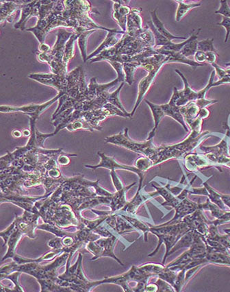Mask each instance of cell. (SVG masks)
Masks as SVG:
<instances>
[{
	"label": "cell",
	"instance_id": "cell-31",
	"mask_svg": "<svg viewBox=\"0 0 230 292\" xmlns=\"http://www.w3.org/2000/svg\"><path fill=\"white\" fill-rule=\"evenodd\" d=\"M196 230H191L187 234H184L178 242L172 248V250L169 253V256L172 254L173 253L176 252L177 250H180V248H190L194 242L195 236H196Z\"/></svg>",
	"mask_w": 230,
	"mask_h": 292
},
{
	"label": "cell",
	"instance_id": "cell-2",
	"mask_svg": "<svg viewBox=\"0 0 230 292\" xmlns=\"http://www.w3.org/2000/svg\"><path fill=\"white\" fill-rule=\"evenodd\" d=\"M39 218L38 214L24 210L23 215L19 217L16 216L10 226L1 231L0 236L4 242L3 246H8V251L1 260L2 262L7 258L13 260L16 255V247L23 236H27L32 240L37 238L34 231L37 228Z\"/></svg>",
	"mask_w": 230,
	"mask_h": 292
},
{
	"label": "cell",
	"instance_id": "cell-33",
	"mask_svg": "<svg viewBox=\"0 0 230 292\" xmlns=\"http://www.w3.org/2000/svg\"><path fill=\"white\" fill-rule=\"evenodd\" d=\"M117 214V221H116L115 226L114 227L113 230L118 234L122 236L123 234L137 231L122 216L117 214Z\"/></svg>",
	"mask_w": 230,
	"mask_h": 292
},
{
	"label": "cell",
	"instance_id": "cell-40",
	"mask_svg": "<svg viewBox=\"0 0 230 292\" xmlns=\"http://www.w3.org/2000/svg\"><path fill=\"white\" fill-rule=\"evenodd\" d=\"M139 266L143 271L157 277L158 275L165 269V266H164V264L150 263Z\"/></svg>",
	"mask_w": 230,
	"mask_h": 292
},
{
	"label": "cell",
	"instance_id": "cell-28",
	"mask_svg": "<svg viewBox=\"0 0 230 292\" xmlns=\"http://www.w3.org/2000/svg\"><path fill=\"white\" fill-rule=\"evenodd\" d=\"M116 214H119L122 216L124 219H126L137 231H141L142 232L143 236H144V239L145 242H147V234L150 232V226L148 224H145L139 220V218H134L133 216L128 215V214H123V212H116Z\"/></svg>",
	"mask_w": 230,
	"mask_h": 292
},
{
	"label": "cell",
	"instance_id": "cell-34",
	"mask_svg": "<svg viewBox=\"0 0 230 292\" xmlns=\"http://www.w3.org/2000/svg\"><path fill=\"white\" fill-rule=\"evenodd\" d=\"M123 72H124L125 76H126L125 82L131 86L134 83V72H135L137 68H141V64L137 60H132V62H125L123 64Z\"/></svg>",
	"mask_w": 230,
	"mask_h": 292
},
{
	"label": "cell",
	"instance_id": "cell-56",
	"mask_svg": "<svg viewBox=\"0 0 230 292\" xmlns=\"http://www.w3.org/2000/svg\"><path fill=\"white\" fill-rule=\"evenodd\" d=\"M12 136H14V138H20L23 136V133H22V131L21 130H12Z\"/></svg>",
	"mask_w": 230,
	"mask_h": 292
},
{
	"label": "cell",
	"instance_id": "cell-4",
	"mask_svg": "<svg viewBox=\"0 0 230 292\" xmlns=\"http://www.w3.org/2000/svg\"><path fill=\"white\" fill-rule=\"evenodd\" d=\"M150 226V232L157 236L158 244L155 250L153 251L148 255L149 258L155 256L157 254L160 248L163 244H165L166 247V252L164 256L163 264L166 262L167 258L169 256V253L172 250V248L176 244L178 240L182 238L184 234H187L191 229L188 226L185 222L181 221L179 223L174 224L158 225V226H152L148 224Z\"/></svg>",
	"mask_w": 230,
	"mask_h": 292
},
{
	"label": "cell",
	"instance_id": "cell-23",
	"mask_svg": "<svg viewBox=\"0 0 230 292\" xmlns=\"http://www.w3.org/2000/svg\"><path fill=\"white\" fill-rule=\"evenodd\" d=\"M230 136V130H228L227 134L225 138H223L222 141L218 145L211 146V147H205V146H200V150L205 153H209L213 156L219 157L222 156H230L229 146H228V138Z\"/></svg>",
	"mask_w": 230,
	"mask_h": 292
},
{
	"label": "cell",
	"instance_id": "cell-10",
	"mask_svg": "<svg viewBox=\"0 0 230 292\" xmlns=\"http://www.w3.org/2000/svg\"><path fill=\"white\" fill-rule=\"evenodd\" d=\"M169 62H170V57L161 54H156L154 56L140 59L139 64H141V68L146 70L148 72V75L139 82V94H138L137 102L134 107L133 110L130 112L132 117H133L138 107L144 98L145 94L150 90V86L155 79L158 72L164 64H169Z\"/></svg>",
	"mask_w": 230,
	"mask_h": 292
},
{
	"label": "cell",
	"instance_id": "cell-57",
	"mask_svg": "<svg viewBox=\"0 0 230 292\" xmlns=\"http://www.w3.org/2000/svg\"><path fill=\"white\" fill-rule=\"evenodd\" d=\"M22 133H23V136H26V138H29L32 134V130L31 129L25 128L24 130H22Z\"/></svg>",
	"mask_w": 230,
	"mask_h": 292
},
{
	"label": "cell",
	"instance_id": "cell-9",
	"mask_svg": "<svg viewBox=\"0 0 230 292\" xmlns=\"http://www.w3.org/2000/svg\"><path fill=\"white\" fill-rule=\"evenodd\" d=\"M104 141L106 143L121 146L138 154H143L152 160L154 167L156 166V162H158V146L154 144L153 138L146 140L144 142L134 141L129 136L128 128H124L123 132H119L115 136H108L105 138Z\"/></svg>",
	"mask_w": 230,
	"mask_h": 292
},
{
	"label": "cell",
	"instance_id": "cell-8",
	"mask_svg": "<svg viewBox=\"0 0 230 292\" xmlns=\"http://www.w3.org/2000/svg\"><path fill=\"white\" fill-rule=\"evenodd\" d=\"M64 1H56L50 14L43 19L38 20L34 27L26 29V30L32 32L40 44H44L46 36L51 30L60 26L70 28L69 20L64 16Z\"/></svg>",
	"mask_w": 230,
	"mask_h": 292
},
{
	"label": "cell",
	"instance_id": "cell-52",
	"mask_svg": "<svg viewBox=\"0 0 230 292\" xmlns=\"http://www.w3.org/2000/svg\"><path fill=\"white\" fill-rule=\"evenodd\" d=\"M217 56H218V54L215 52L206 53V62L211 64H214L216 62Z\"/></svg>",
	"mask_w": 230,
	"mask_h": 292
},
{
	"label": "cell",
	"instance_id": "cell-46",
	"mask_svg": "<svg viewBox=\"0 0 230 292\" xmlns=\"http://www.w3.org/2000/svg\"><path fill=\"white\" fill-rule=\"evenodd\" d=\"M155 282L158 286V292H175L174 288L169 282H165L163 279L158 278Z\"/></svg>",
	"mask_w": 230,
	"mask_h": 292
},
{
	"label": "cell",
	"instance_id": "cell-36",
	"mask_svg": "<svg viewBox=\"0 0 230 292\" xmlns=\"http://www.w3.org/2000/svg\"><path fill=\"white\" fill-rule=\"evenodd\" d=\"M204 186H205L206 190H207L208 192H209V195L208 197L210 200L212 202L214 203V204L217 205L222 210H228L227 206L223 202L222 198V194L218 193V192L215 191L214 188H212L211 186H209L207 184V182H204Z\"/></svg>",
	"mask_w": 230,
	"mask_h": 292
},
{
	"label": "cell",
	"instance_id": "cell-19",
	"mask_svg": "<svg viewBox=\"0 0 230 292\" xmlns=\"http://www.w3.org/2000/svg\"><path fill=\"white\" fill-rule=\"evenodd\" d=\"M32 1H1V24L7 21L12 23L15 18V12L19 9H22L23 6L30 3Z\"/></svg>",
	"mask_w": 230,
	"mask_h": 292
},
{
	"label": "cell",
	"instance_id": "cell-11",
	"mask_svg": "<svg viewBox=\"0 0 230 292\" xmlns=\"http://www.w3.org/2000/svg\"><path fill=\"white\" fill-rule=\"evenodd\" d=\"M83 72L82 66H79L66 76H59L52 73L31 74L27 77L41 84L52 86L59 92H64L66 94L68 90L78 84Z\"/></svg>",
	"mask_w": 230,
	"mask_h": 292
},
{
	"label": "cell",
	"instance_id": "cell-42",
	"mask_svg": "<svg viewBox=\"0 0 230 292\" xmlns=\"http://www.w3.org/2000/svg\"><path fill=\"white\" fill-rule=\"evenodd\" d=\"M176 277L177 272L172 270V269L169 268L165 266V269L158 275L157 278L163 279L165 282H169L174 288Z\"/></svg>",
	"mask_w": 230,
	"mask_h": 292
},
{
	"label": "cell",
	"instance_id": "cell-45",
	"mask_svg": "<svg viewBox=\"0 0 230 292\" xmlns=\"http://www.w3.org/2000/svg\"><path fill=\"white\" fill-rule=\"evenodd\" d=\"M220 9L215 11V14H220L225 18H230V7L226 0H221Z\"/></svg>",
	"mask_w": 230,
	"mask_h": 292
},
{
	"label": "cell",
	"instance_id": "cell-22",
	"mask_svg": "<svg viewBox=\"0 0 230 292\" xmlns=\"http://www.w3.org/2000/svg\"><path fill=\"white\" fill-rule=\"evenodd\" d=\"M123 34H125L126 32H123V31L117 30H115L113 32H108L107 36H106V38H105L102 44L95 50V51H94L89 56H88L87 62L92 58H95V56H97V55L105 50L109 49V48L114 47L123 36H123H119V35Z\"/></svg>",
	"mask_w": 230,
	"mask_h": 292
},
{
	"label": "cell",
	"instance_id": "cell-54",
	"mask_svg": "<svg viewBox=\"0 0 230 292\" xmlns=\"http://www.w3.org/2000/svg\"><path fill=\"white\" fill-rule=\"evenodd\" d=\"M158 286L156 282H154V284H147L146 288H145V292H158Z\"/></svg>",
	"mask_w": 230,
	"mask_h": 292
},
{
	"label": "cell",
	"instance_id": "cell-51",
	"mask_svg": "<svg viewBox=\"0 0 230 292\" xmlns=\"http://www.w3.org/2000/svg\"><path fill=\"white\" fill-rule=\"evenodd\" d=\"M195 62H198V64H204L206 62V53L202 51H198L194 55Z\"/></svg>",
	"mask_w": 230,
	"mask_h": 292
},
{
	"label": "cell",
	"instance_id": "cell-38",
	"mask_svg": "<svg viewBox=\"0 0 230 292\" xmlns=\"http://www.w3.org/2000/svg\"><path fill=\"white\" fill-rule=\"evenodd\" d=\"M68 130L73 132V131L82 130H87L93 132L95 129L89 124V123L84 118H80V119L75 120L73 122L69 124V125L66 127Z\"/></svg>",
	"mask_w": 230,
	"mask_h": 292
},
{
	"label": "cell",
	"instance_id": "cell-25",
	"mask_svg": "<svg viewBox=\"0 0 230 292\" xmlns=\"http://www.w3.org/2000/svg\"><path fill=\"white\" fill-rule=\"evenodd\" d=\"M151 16H152V21L153 24H154V26H155L156 29L157 30L158 32L161 33L163 36L167 38V40L172 42L174 40H187V38H183V36H177L175 35L172 34V33L169 32L168 30L165 28V25H164L163 22L159 20L157 16V8L154 9V10L151 11L150 12Z\"/></svg>",
	"mask_w": 230,
	"mask_h": 292
},
{
	"label": "cell",
	"instance_id": "cell-1",
	"mask_svg": "<svg viewBox=\"0 0 230 292\" xmlns=\"http://www.w3.org/2000/svg\"><path fill=\"white\" fill-rule=\"evenodd\" d=\"M69 252H63L47 265H40L36 262H27L18 264L15 262L1 266L0 274H9L14 272L27 274L34 277L40 286V292H73L69 288L62 287L58 284V270L67 264Z\"/></svg>",
	"mask_w": 230,
	"mask_h": 292
},
{
	"label": "cell",
	"instance_id": "cell-15",
	"mask_svg": "<svg viewBox=\"0 0 230 292\" xmlns=\"http://www.w3.org/2000/svg\"><path fill=\"white\" fill-rule=\"evenodd\" d=\"M180 97H181L180 90H178L176 88H174V94H173L172 99L167 104L161 105V110L164 117L165 116H169V117L172 118L173 119L179 122L184 127L186 131L189 132V130L188 128L187 124H186L185 119H184L181 112H180L181 106H177L176 104L177 102L180 98Z\"/></svg>",
	"mask_w": 230,
	"mask_h": 292
},
{
	"label": "cell",
	"instance_id": "cell-53",
	"mask_svg": "<svg viewBox=\"0 0 230 292\" xmlns=\"http://www.w3.org/2000/svg\"><path fill=\"white\" fill-rule=\"evenodd\" d=\"M51 48L48 44L44 42V44H40L39 47H38V52L40 53H47L51 50Z\"/></svg>",
	"mask_w": 230,
	"mask_h": 292
},
{
	"label": "cell",
	"instance_id": "cell-50",
	"mask_svg": "<svg viewBox=\"0 0 230 292\" xmlns=\"http://www.w3.org/2000/svg\"><path fill=\"white\" fill-rule=\"evenodd\" d=\"M217 25L225 28L226 30L225 42H227L230 34V18L224 16V18H223L222 22H221V23L217 24Z\"/></svg>",
	"mask_w": 230,
	"mask_h": 292
},
{
	"label": "cell",
	"instance_id": "cell-30",
	"mask_svg": "<svg viewBox=\"0 0 230 292\" xmlns=\"http://www.w3.org/2000/svg\"><path fill=\"white\" fill-rule=\"evenodd\" d=\"M202 28H199L196 32H193V34L191 36V40L188 44H186L185 47L182 48V50L180 52L182 55L188 57L194 56L197 52H198V35L200 33Z\"/></svg>",
	"mask_w": 230,
	"mask_h": 292
},
{
	"label": "cell",
	"instance_id": "cell-14",
	"mask_svg": "<svg viewBox=\"0 0 230 292\" xmlns=\"http://www.w3.org/2000/svg\"><path fill=\"white\" fill-rule=\"evenodd\" d=\"M97 155L101 158L100 162H99V164H97L96 166L85 165L84 167L87 168V169L93 170L103 168L110 170V171L111 170H115L116 171V170H123L132 172L135 173L136 174H137L139 176V188H138V191L141 192L143 190V179H144V172L140 171L135 166H126L119 164V162H118L115 160V157L108 156L107 155L105 154L104 153L102 152H98Z\"/></svg>",
	"mask_w": 230,
	"mask_h": 292
},
{
	"label": "cell",
	"instance_id": "cell-26",
	"mask_svg": "<svg viewBox=\"0 0 230 292\" xmlns=\"http://www.w3.org/2000/svg\"><path fill=\"white\" fill-rule=\"evenodd\" d=\"M141 192L137 191L136 195L134 196L133 198L130 201H128L126 204L125 205L124 208L119 210V212H126V214L130 216L136 215L138 208L147 202L148 198H145L141 196Z\"/></svg>",
	"mask_w": 230,
	"mask_h": 292
},
{
	"label": "cell",
	"instance_id": "cell-39",
	"mask_svg": "<svg viewBox=\"0 0 230 292\" xmlns=\"http://www.w3.org/2000/svg\"><path fill=\"white\" fill-rule=\"evenodd\" d=\"M21 272H14L9 274H1V278L0 280H2L3 278L8 279L14 284V287L12 288V292H24L23 288L21 287L19 284V276Z\"/></svg>",
	"mask_w": 230,
	"mask_h": 292
},
{
	"label": "cell",
	"instance_id": "cell-47",
	"mask_svg": "<svg viewBox=\"0 0 230 292\" xmlns=\"http://www.w3.org/2000/svg\"><path fill=\"white\" fill-rule=\"evenodd\" d=\"M54 132H51L50 134H44V133H41L37 130L36 128V142H37L38 145L40 146V148H44V142L47 138H51V136H54Z\"/></svg>",
	"mask_w": 230,
	"mask_h": 292
},
{
	"label": "cell",
	"instance_id": "cell-37",
	"mask_svg": "<svg viewBox=\"0 0 230 292\" xmlns=\"http://www.w3.org/2000/svg\"><path fill=\"white\" fill-rule=\"evenodd\" d=\"M97 30H90L86 31V32H82L80 35L78 40V44L79 49H80L81 55H82V60L84 62H87V50H86V47H87V40L90 35L92 33L96 32Z\"/></svg>",
	"mask_w": 230,
	"mask_h": 292
},
{
	"label": "cell",
	"instance_id": "cell-58",
	"mask_svg": "<svg viewBox=\"0 0 230 292\" xmlns=\"http://www.w3.org/2000/svg\"><path fill=\"white\" fill-rule=\"evenodd\" d=\"M226 167L230 168V158L228 160V162H226L225 165Z\"/></svg>",
	"mask_w": 230,
	"mask_h": 292
},
{
	"label": "cell",
	"instance_id": "cell-24",
	"mask_svg": "<svg viewBox=\"0 0 230 292\" xmlns=\"http://www.w3.org/2000/svg\"><path fill=\"white\" fill-rule=\"evenodd\" d=\"M136 184H137V182H134V184L125 186L122 190H119V191H117L113 194V197H112V202L110 204V208H111L110 212H111L112 214H115V212H119V210H122L124 208L125 205L128 202V200L126 199V192L130 188H133Z\"/></svg>",
	"mask_w": 230,
	"mask_h": 292
},
{
	"label": "cell",
	"instance_id": "cell-17",
	"mask_svg": "<svg viewBox=\"0 0 230 292\" xmlns=\"http://www.w3.org/2000/svg\"><path fill=\"white\" fill-rule=\"evenodd\" d=\"M141 12H142V8H132L131 12L128 16L126 33L134 38H138L145 31V28H143Z\"/></svg>",
	"mask_w": 230,
	"mask_h": 292
},
{
	"label": "cell",
	"instance_id": "cell-29",
	"mask_svg": "<svg viewBox=\"0 0 230 292\" xmlns=\"http://www.w3.org/2000/svg\"><path fill=\"white\" fill-rule=\"evenodd\" d=\"M206 239L213 240V241L218 242L223 246L227 249H230V240L228 238V234L226 236H221L219 234L217 226L213 224H210L209 228V234L205 238Z\"/></svg>",
	"mask_w": 230,
	"mask_h": 292
},
{
	"label": "cell",
	"instance_id": "cell-21",
	"mask_svg": "<svg viewBox=\"0 0 230 292\" xmlns=\"http://www.w3.org/2000/svg\"><path fill=\"white\" fill-rule=\"evenodd\" d=\"M39 5L40 1H32L30 3L23 6L21 9V18H20L19 21L14 24V28L20 30L21 31L24 30L27 20L31 16L37 18Z\"/></svg>",
	"mask_w": 230,
	"mask_h": 292
},
{
	"label": "cell",
	"instance_id": "cell-55",
	"mask_svg": "<svg viewBox=\"0 0 230 292\" xmlns=\"http://www.w3.org/2000/svg\"><path fill=\"white\" fill-rule=\"evenodd\" d=\"M210 116V112L207 108H204L200 109V112H199L198 117L202 118V120L206 119V118H209Z\"/></svg>",
	"mask_w": 230,
	"mask_h": 292
},
{
	"label": "cell",
	"instance_id": "cell-48",
	"mask_svg": "<svg viewBox=\"0 0 230 292\" xmlns=\"http://www.w3.org/2000/svg\"><path fill=\"white\" fill-rule=\"evenodd\" d=\"M110 176H111L112 181H113L114 186H115L117 191L122 190V188H125V186H123L120 179H119V177L117 176L115 170H111V171H110Z\"/></svg>",
	"mask_w": 230,
	"mask_h": 292
},
{
	"label": "cell",
	"instance_id": "cell-43",
	"mask_svg": "<svg viewBox=\"0 0 230 292\" xmlns=\"http://www.w3.org/2000/svg\"><path fill=\"white\" fill-rule=\"evenodd\" d=\"M137 169H139L140 171L143 172H145L147 170L151 169L154 167V164L152 160L150 158H147L146 156L140 157L135 162V165H134Z\"/></svg>",
	"mask_w": 230,
	"mask_h": 292
},
{
	"label": "cell",
	"instance_id": "cell-41",
	"mask_svg": "<svg viewBox=\"0 0 230 292\" xmlns=\"http://www.w3.org/2000/svg\"><path fill=\"white\" fill-rule=\"evenodd\" d=\"M214 38H207V40H200L198 42V51L204 52H215L219 55L218 51L215 49L213 45Z\"/></svg>",
	"mask_w": 230,
	"mask_h": 292
},
{
	"label": "cell",
	"instance_id": "cell-44",
	"mask_svg": "<svg viewBox=\"0 0 230 292\" xmlns=\"http://www.w3.org/2000/svg\"><path fill=\"white\" fill-rule=\"evenodd\" d=\"M76 156L77 154H68V153L62 152L57 157V162H58L59 166H67L71 162L70 157Z\"/></svg>",
	"mask_w": 230,
	"mask_h": 292
},
{
	"label": "cell",
	"instance_id": "cell-6",
	"mask_svg": "<svg viewBox=\"0 0 230 292\" xmlns=\"http://www.w3.org/2000/svg\"><path fill=\"white\" fill-rule=\"evenodd\" d=\"M152 186L156 188V192L155 193L147 194L149 197H153L155 195L161 196L165 200V202L162 203V206H172L176 210V215H175L174 218L166 223L162 224L161 225H163V226L179 223L186 216L193 214V212L200 208H199L200 203L193 202L188 198L181 200L169 191L166 186H154V184H152Z\"/></svg>",
	"mask_w": 230,
	"mask_h": 292
},
{
	"label": "cell",
	"instance_id": "cell-20",
	"mask_svg": "<svg viewBox=\"0 0 230 292\" xmlns=\"http://www.w3.org/2000/svg\"><path fill=\"white\" fill-rule=\"evenodd\" d=\"M184 160L186 169L191 172L205 168L215 167L214 164L206 158L205 154L190 153L185 157Z\"/></svg>",
	"mask_w": 230,
	"mask_h": 292
},
{
	"label": "cell",
	"instance_id": "cell-49",
	"mask_svg": "<svg viewBox=\"0 0 230 292\" xmlns=\"http://www.w3.org/2000/svg\"><path fill=\"white\" fill-rule=\"evenodd\" d=\"M47 244L53 250H58V249H61L64 248L62 244V238H59V236H56L54 239L50 240Z\"/></svg>",
	"mask_w": 230,
	"mask_h": 292
},
{
	"label": "cell",
	"instance_id": "cell-32",
	"mask_svg": "<svg viewBox=\"0 0 230 292\" xmlns=\"http://www.w3.org/2000/svg\"><path fill=\"white\" fill-rule=\"evenodd\" d=\"M176 2L177 3H178V9H177L176 16V20L178 22L181 21L187 16V14L189 11L202 5L201 2L187 4L184 1H180V0H176Z\"/></svg>",
	"mask_w": 230,
	"mask_h": 292
},
{
	"label": "cell",
	"instance_id": "cell-3",
	"mask_svg": "<svg viewBox=\"0 0 230 292\" xmlns=\"http://www.w3.org/2000/svg\"><path fill=\"white\" fill-rule=\"evenodd\" d=\"M209 131H204L201 134H198L191 131L189 136L181 143L173 145L163 144L158 146V162H156V166L173 158L184 160L187 154H190L193 150L202 143L206 136H209Z\"/></svg>",
	"mask_w": 230,
	"mask_h": 292
},
{
	"label": "cell",
	"instance_id": "cell-16",
	"mask_svg": "<svg viewBox=\"0 0 230 292\" xmlns=\"http://www.w3.org/2000/svg\"><path fill=\"white\" fill-rule=\"evenodd\" d=\"M118 240L116 236H111L108 238H100L95 242L99 245V253L96 258V260L102 258H110L115 260L118 264L124 266V264L121 262L119 258H117L114 250H115L116 242Z\"/></svg>",
	"mask_w": 230,
	"mask_h": 292
},
{
	"label": "cell",
	"instance_id": "cell-5",
	"mask_svg": "<svg viewBox=\"0 0 230 292\" xmlns=\"http://www.w3.org/2000/svg\"><path fill=\"white\" fill-rule=\"evenodd\" d=\"M73 32L64 29L58 30L57 40L51 50L47 53H37L38 60L41 62H47L50 66L51 72L54 74L66 76L67 74V66L64 62L66 44Z\"/></svg>",
	"mask_w": 230,
	"mask_h": 292
},
{
	"label": "cell",
	"instance_id": "cell-27",
	"mask_svg": "<svg viewBox=\"0 0 230 292\" xmlns=\"http://www.w3.org/2000/svg\"><path fill=\"white\" fill-rule=\"evenodd\" d=\"M200 109L195 102H190L185 106H181L180 112L185 119L186 124L190 125L198 117Z\"/></svg>",
	"mask_w": 230,
	"mask_h": 292
},
{
	"label": "cell",
	"instance_id": "cell-13",
	"mask_svg": "<svg viewBox=\"0 0 230 292\" xmlns=\"http://www.w3.org/2000/svg\"><path fill=\"white\" fill-rule=\"evenodd\" d=\"M64 92H59L58 95L51 99V100L46 102L45 103L42 104H31L25 105L23 106H12L8 105H2L0 107V112L8 114V112H21L22 114H27L29 118H32L35 120H37L40 117V114L44 112L54 104L56 102L58 101L62 96L65 95Z\"/></svg>",
	"mask_w": 230,
	"mask_h": 292
},
{
	"label": "cell",
	"instance_id": "cell-12",
	"mask_svg": "<svg viewBox=\"0 0 230 292\" xmlns=\"http://www.w3.org/2000/svg\"><path fill=\"white\" fill-rule=\"evenodd\" d=\"M207 254V245L204 241V236H202L198 231H196L194 242L189 250L180 255L179 258L173 260L170 264L166 266L167 268L173 266L184 265L189 263L192 260H203Z\"/></svg>",
	"mask_w": 230,
	"mask_h": 292
},
{
	"label": "cell",
	"instance_id": "cell-7",
	"mask_svg": "<svg viewBox=\"0 0 230 292\" xmlns=\"http://www.w3.org/2000/svg\"><path fill=\"white\" fill-rule=\"evenodd\" d=\"M176 72L182 78L184 84H185V88L182 90H180L181 97L176 103L177 106H185L190 102H195L199 108L202 109L206 108V106H209V105L218 102V101L217 100H211L206 99V93L213 86L225 84V83H230V77L224 78L220 79V80L214 82L215 72L213 71L212 72L209 84L204 90H200V92H196V90L191 88L190 85L188 82L187 79L186 78L183 74L178 70H176Z\"/></svg>",
	"mask_w": 230,
	"mask_h": 292
},
{
	"label": "cell",
	"instance_id": "cell-35",
	"mask_svg": "<svg viewBox=\"0 0 230 292\" xmlns=\"http://www.w3.org/2000/svg\"><path fill=\"white\" fill-rule=\"evenodd\" d=\"M81 34L78 32H75L73 31V34L71 35V38L68 40L67 44H66L65 52H64V62L66 66H67L68 62H70L71 59H72L75 56L74 53V44L75 42L78 40L79 36Z\"/></svg>",
	"mask_w": 230,
	"mask_h": 292
},
{
	"label": "cell",
	"instance_id": "cell-18",
	"mask_svg": "<svg viewBox=\"0 0 230 292\" xmlns=\"http://www.w3.org/2000/svg\"><path fill=\"white\" fill-rule=\"evenodd\" d=\"M114 20L121 27L123 32H126L127 21L128 14L131 12L132 8L128 5L130 1H113Z\"/></svg>",
	"mask_w": 230,
	"mask_h": 292
}]
</instances>
